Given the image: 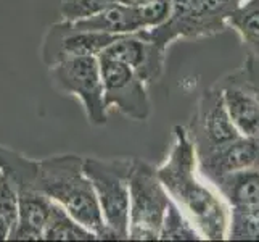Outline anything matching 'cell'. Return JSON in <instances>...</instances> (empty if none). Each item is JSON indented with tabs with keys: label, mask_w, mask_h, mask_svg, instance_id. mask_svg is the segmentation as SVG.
<instances>
[{
	"label": "cell",
	"mask_w": 259,
	"mask_h": 242,
	"mask_svg": "<svg viewBox=\"0 0 259 242\" xmlns=\"http://www.w3.org/2000/svg\"><path fill=\"white\" fill-rule=\"evenodd\" d=\"M156 171L169 197L189 217L203 239H227L230 209L219 192L200 175L195 147L187 128H174L171 150Z\"/></svg>",
	"instance_id": "1"
},
{
	"label": "cell",
	"mask_w": 259,
	"mask_h": 242,
	"mask_svg": "<svg viewBox=\"0 0 259 242\" xmlns=\"http://www.w3.org/2000/svg\"><path fill=\"white\" fill-rule=\"evenodd\" d=\"M84 157L60 154L39 160V189L60 203L71 217L91 229L97 239L116 240L106 228L91 179L84 173Z\"/></svg>",
	"instance_id": "2"
},
{
	"label": "cell",
	"mask_w": 259,
	"mask_h": 242,
	"mask_svg": "<svg viewBox=\"0 0 259 242\" xmlns=\"http://www.w3.org/2000/svg\"><path fill=\"white\" fill-rule=\"evenodd\" d=\"M82 166L94 186L106 228L113 232L116 240H127L132 158L84 157Z\"/></svg>",
	"instance_id": "3"
},
{
	"label": "cell",
	"mask_w": 259,
	"mask_h": 242,
	"mask_svg": "<svg viewBox=\"0 0 259 242\" xmlns=\"http://www.w3.org/2000/svg\"><path fill=\"white\" fill-rule=\"evenodd\" d=\"M171 197L156 168L142 158H132L129 175L127 239L156 240Z\"/></svg>",
	"instance_id": "4"
},
{
	"label": "cell",
	"mask_w": 259,
	"mask_h": 242,
	"mask_svg": "<svg viewBox=\"0 0 259 242\" xmlns=\"http://www.w3.org/2000/svg\"><path fill=\"white\" fill-rule=\"evenodd\" d=\"M49 68L53 86L60 92L81 100L89 123L94 126L106 124L108 110L105 105L100 61L97 55L66 58Z\"/></svg>",
	"instance_id": "5"
},
{
	"label": "cell",
	"mask_w": 259,
	"mask_h": 242,
	"mask_svg": "<svg viewBox=\"0 0 259 242\" xmlns=\"http://www.w3.org/2000/svg\"><path fill=\"white\" fill-rule=\"evenodd\" d=\"M106 110H118L134 121H145L151 115L147 84L127 65L98 55Z\"/></svg>",
	"instance_id": "6"
},
{
	"label": "cell",
	"mask_w": 259,
	"mask_h": 242,
	"mask_svg": "<svg viewBox=\"0 0 259 242\" xmlns=\"http://www.w3.org/2000/svg\"><path fill=\"white\" fill-rule=\"evenodd\" d=\"M187 131L193 142L195 154L242 137L229 116L222 89L216 84L201 92L196 112Z\"/></svg>",
	"instance_id": "7"
},
{
	"label": "cell",
	"mask_w": 259,
	"mask_h": 242,
	"mask_svg": "<svg viewBox=\"0 0 259 242\" xmlns=\"http://www.w3.org/2000/svg\"><path fill=\"white\" fill-rule=\"evenodd\" d=\"M124 36V34H122ZM118 34H106L97 31H85L71 26L69 21H60L52 24L42 42L40 57L47 66L58 63L61 60L100 55V53L118 39Z\"/></svg>",
	"instance_id": "8"
},
{
	"label": "cell",
	"mask_w": 259,
	"mask_h": 242,
	"mask_svg": "<svg viewBox=\"0 0 259 242\" xmlns=\"http://www.w3.org/2000/svg\"><path fill=\"white\" fill-rule=\"evenodd\" d=\"M100 55L127 65L147 86L156 83L164 75L166 50L147 39L142 31L119 36Z\"/></svg>",
	"instance_id": "9"
},
{
	"label": "cell",
	"mask_w": 259,
	"mask_h": 242,
	"mask_svg": "<svg viewBox=\"0 0 259 242\" xmlns=\"http://www.w3.org/2000/svg\"><path fill=\"white\" fill-rule=\"evenodd\" d=\"M195 155L200 175L211 183L212 179L237 169L259 168V137L251 139L242 136Z\"/></svg>",
	"instance_id": "10"
},
{
	"label": "cell",
	"mask_w": 259,
	"mask_h": 242,
	"mask_svg": "<svg viewBox=\"0 0 259 242\" xmlns=\"http://www.w3.org/2000/svg\"><path fill=\"white\" fill-rule=\"evenodd\" d=\"M18 195V218L13 231L10 232L12 240H39L52 209V199L44 194L37 184L26 183L15 187Z\"/></svg>",
	"instance_id": "11"
},
{
	"label": "cell",
	"mask_w": 259,
	"mask_h": 242,
	"mask_svg": "<svg viewBox=\"0 0 259 242\" xmlns=\"http://www.w3.org/2000/svg\"><path fill=\"white\" fill-rule=\"evenodd\" d=\"M216 86L222 89V97L234 126L243 137H259V98L245 86L229 76L219 79Z\"/></svg>",
	"instance_id": "12"
},
{
	"label": "cell",
	"mask_w": 259,
	"mask_h": 242,
	"mask_svg": "<svg viewBox=\"0 0 259 242\" xmlns=\"http://www.w3.org/2000/svg\"><path fill=\"white\" fill-rule=\"evenodd\" d=\"M226 200L229 209L259 205V168L237 169L209 183Z\"/></svg>",
	"instance_id": "13"
},
{
	"label": "cell",
	"mask_w": 259,
	"mask_h": 242,
	"mask_svg": "<svg viewBox=\"0 0 259 242\" xmlns=\"http://www.w3.org/2000/svg\"><path fill=\"white\" fill-rule=\"evenodd\" d=\"M69 23L71 26L79 29L118 34V36L144 31L142 29V23L136 5H127L122 2L105 8V10H102L97 15L82 18V20L69 21Z\"/></svg>",
	"instance_id": "14"
},
{
	"label": "cell",
	"mask_w": 259,
	"mask_h": 242,
	"mask_svg": "<svg viewBox=\"0 0 259 242\" xmlns=\"http://www.w3.org/2000/svg\"><path fill=\"white\" fill-rule=\"evenodd\" d=\"M46 240H95V234L76 221L60 203L52 202L50 215L42 231Z\"/></svg>",
	"instance_id": "15"
},
{
	"label": "cell",
	"mask_w": 259,
	"mask_h": 242,
	"mask_svg": "<svg viewBox=\"0 0 259 242\" xmlns=\"http://www.w3.org/2000/svg\"><path fill=\"white\" fill-rule=\"evenodd\" d=\"M227 26L237 31L248 55L259 58V0H245L230 15Z\"/></svg>",
	"instance_id": "16"
},
{
	"label": "cell",
	"mask_w": 259,
	"mask_h": 242,
	"mask_svg": "<svg viewBox=\"0 0 259 242\" xmlns=\"http://www.w3.org/2000/svg\"><path fill=\"white\" fill-rule=\"evenodd\" d=\"M161 240H203V236L193 226L189 217L171 199L159 229Z\"/></svg>",
	"instance_id": "17"
},
{
	"label": "cell",
	"mask_w": 259,
	"mask_h": 242,
	"mask_svg": "<svg viewBox=\"0 0 259 242\" xmlns=\"http://www.w3.org/2000/svg\"><path fill=\"white\" fill-rule=\"evenodd\" d=\"M227 239L259 240V205L257 207L230 209Z\"/></svg>",
	"instance_id": "18"
},
{
	"label": "cell",
	"mask_w": 259,
	"mask_h": 242,
	"mask_svg": "<svg viewBox=\"0 0 259 242\" xmlns=\"http://www.w3.org/2000/svg\"><path fill=\"white\" fill-rule=\"evenodd\" d=\"M124 0H61L60 13L65 21H76L100 13L105 8Z\"/></svg>",
	"instance_id": "19"
},
{
	"label": "cell",
	"mask_w": 259,
	"mask_h": 242,
	"mask_svg": "<svg viewBox=\"0 0 259 242\" xmlns=\"http://www.w3.org/2000/svg\"><path fill=\"white\" fill-rule=\"evenodd\" d=\"M142 23V29H153L166 23L172 10V0H148L136 5Z\"/></svg>",
	"instance_id": "20"
},
{
	"label": "cell",
	"mask_w": 259,
	"mask_h": 242,
	"mask_svg": "<svg viewBox=\"0 0 259 242\" xmlns=\"http://www.w3.org/2000/svg\"><path fill=\"white\" fill-rule=\"evenodd\" d=\"M0 217L7 220L13 231L18 218V195L13 184L2 171H0Z\"/></svg>",
	"instance_id": "21"
},
{
	"label": "cell",
	"mask_w": 259,
	"mask_h": 242,
	"mask_svg": "<svg viewBox=\"0 0 259 242\" xmlns=\"http://www.w3.org/2000/svg\"><path fill=\"white\" fill-rule=\"evenodd\" d=\"M229 78L249 89L259 98V58L248 55L243 68H240L237 73L230 75Z\"/></svg>",
	"instance_id": "22"
},
{
	"label": "cell",
	"mask_w": 259,
	"mask_h": 242,
	"mask_svg": "<svg viewBox=\"0 0 259 242\" xmlns=\"http://www.w3.org/2000/svg\"><path fill=\"white\" fill-rule=\"evenodd\" d=\"M10 232H12V226L8 225L5 218L0 217V240H5L10 237Z\"/></svg>",
	"instance_id": "23"
},
{
	"label": "cell",
	"mask_w": 259,
	"mask_h": 242,
	"mask_svg": "<svg viewBox=\"0 0 259 242\" xmlns=\"http://www.w3.org/2000/svg\"><path fill=\"white\" fill-rule=\"evenodd\" d=\"M148 2V0H124L122 4H127V5H139V4H144Z\"/></svg>",
	"instance_id": "24"
}]
</instances>
